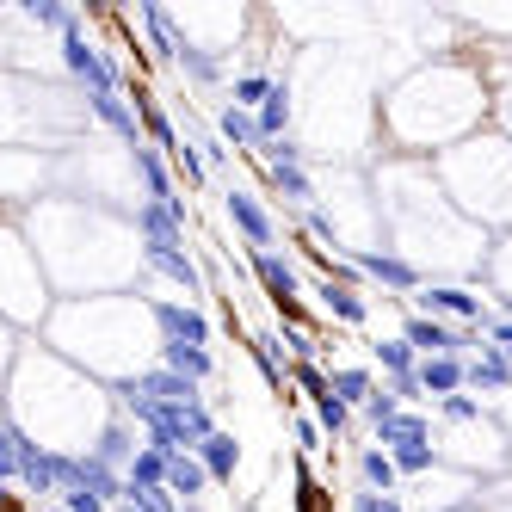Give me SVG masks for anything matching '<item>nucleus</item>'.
<instances>
[{
  "label": "nucleus",
  "mask_w": 512,
  "mask_h": 512,
  "mask_svg": "<svg viewBox=\"0 0 512 512\" xmlns=\"http://www.w3.org/2000/svg\"><path fill=\"white\" fill-rule=\"evenodd\" d=\"M247 352H253V364H260V377H266V389H272V395H290V364H284V334H253V340H247Z\"/></svg>",
  "instance_id": "nucleus-12"
},
{
  "label": "nucleus",
  "mask_w": 512,
  "mask_h": 512,
  "mask_svg": "<svg viewBox=\"0 0 512 512\" xmlns=\"http://www.w3.org/2000/svg\"><path fill=\"white\" fill-rule=\"evenodd\" d=\"M469 389V358H420L414 364V395L420 401H445Z\"/></svg>",
  "instance_id": "nucleus-8"
},
{
  "label": "nucleus",
  "mask_w": 512,
  "mask_h": 512,
  "mask_svg": "<svg viewBox=\"0 0 512 512\" xmlns=\"http://www.w3.org/2000/svg\"><path fill=\"white\" fill-rule=\"evenodd\" d=\"M377 438H383V451H395V445H426V438H432V420L414 414V408H395V414L377 426Z\"/></svg>",
  "instance_id": "nucleus-17"
},
{
  "label": "nucleus",
  "mask_w": 512,
  "mask_h": 512,
  "mask_svg": "<svg viewBox=\"0 0 512 512\" xmlns=\"http://www.w3.org/2000/svg\"><path fill=\"white\" fill-rule=\"evenodd\" d=\"M155 321H161L167 346H198V352H210V321H204V309H192V303H155Z\"/></svg>",
  "instance_id": "nucleus-9"
},
{
  "label": "nucleus",
  "mask_w": 512,
  "mask_h": 512,
  "mask_svg": "<svg viewBox=\"0 0 512 512\" xmlns=\"http://www.w3.org/2000/svg\"><path fill=\"white\" fill-rule=\"evenodd\" d=\"M192 457H198V469H204V482H216V488H223V482H235V463H241V445H235V438H229L223 426H216V432L204 438V445H198Z\"/></svg>",
  "instance_id": "nucleus-11"
},
{
  "label": "nucleus",
  "mask_w": 512,
  "mask_h": 512,
  "mask_svg": "<svg viewBox=\"0 0 512 512\" xmlns=\"http://www.w3.org/2000/svg\"><path fill=\"white\" fill-rule=\"evenodd\" d=\"M87 112H93L105 130H118V136L130 142V149L142 142V124H136V112L124 105V93H87Z\"/></svg>",
  "instance_id": "nucleus-14"
},
{
  "label": "nucleus",
  "mask_w": 512,
  "mask_h": 512,
  "mask_svg": "<svg viewBox=\"0 0 512 512\" xmlns=\"http://www.w3.org/2000/svg\"><path fill=\"white\" fill-rule=\"evenodd\" d=\"M315 297H321V309H327V315L346 321V327H364V321H371V303H364L352 284H321Z\"/></svg>",
  "instance_id": "nucleus-18"
},
{
  "label": "nucleus",
  "mask_w": 512,
  "mask_h": 512,
  "mask_svg": "<svg viewBox=\"0 0 512 512\" xmlns=\"http://www.w3.org/2000/svg\"><path fill=\"white\" fill-rule=\"evenodd\" d=\"M309 408H315V426H321V432H334V438L352 432V408H346V401H334V389H315Z\"/></svg>",
  "instance_id": "nucleus-24"
},
{
  "label": "nucleus",
  "mask_w": 512,
  "mask_h": 512,
  "mask_svg": "<svg viewBox=\"0 0 512 512\" xmlns=\"http://www.w3.org/2000/svg\"><path fill=\"white\" fill-rule=\"evenodd\" d=\"M25 438H31V432H19L13 420H0V488H7V482H19V457H25Z\"/></svg>",
  "instance_id": "nucleus-26"
},
{
  "label": "nucleus",
  "mask_w": 512,
  "mask_h": 512,
  "mask_svg": "<svg viewBox=\"0 0 512 512\" xmlns=\"http://www.w3.org/2000/svg\"><path fill=\"white\" fill-rule=\"evenodd\" d=\"M62 500H68V512H105V500H93V494H81V488H68Z\"/></svg>",
  "instance_id": "nucleus-35"
},
{
  "label": "nucleus",
  "mask_w": 512,
  "mask_h": 512,
  "mask_svg": "<svg viewBox=\"0 0 512 512\" xmlns=\"http://www.w3.org/2000/svg\"><path fill=\"white\" fill-rule=\"evenodd\" d=\"M414 315H432V321H482V297H469V290H457V284H420L414 290Z\"/></svg>",
  "instance_id": "nucleus-7"
},
{
  "label": "nucleus",
  "mask_w": 512,
  "mask_h": 512,
  "mask_svg": "<svg viewBox=\"0 0 512 512\" xmlns=\"http://www.w3.org/2000/svg\"><path fill=\"white\" fill-rule=\"evenodd\" d=\"M488 346L512 364V321H488Z\"/></svg>",
  "instance_id": "nucleus-33"
},
{
  "label": "nucleus",
  "mask_w": 512,
  "mask_h": 512,
  "mask_svg": "<svg viewBox=\"0 0 512 512\" xmlns=\"http://www.w3.org/2000/svg\"><path fill=\"white\" fill-rule=\"evenodd\" d=\"M62 62H68V75H75L87 93H118L124 87V75H118V62L105 56L87 31L75 25V31H62Z\"/></svg>",
  "instance_id": "nucleus-1"
},
{
  "label": "nucleus",
  "mask_w": 512,
  "mask_h": 512,
  "mask_svg": "<svg viewBox=\"0 0 512 512\" xmlns=\"http://www.w3.org/2000/svg\"><path fill=\"white\" fill-rule=\"evenodd\" d=\"M173 62H179V68H186V75H192V81H204V87H210L216 75H223V68H216V62H210L204 50H186V44H179V56H173Z\"/></svg>",
  "instance_id": "nucleus-30"
},
{
  "label": "nucleus",
  "mask_w": 512,
  "mask_h": 512,
  "mask_svg": "<svg viewBox=\"0 0 512 512\" xmlns=\"http://www.w3.org/2000/svg\"><path fill=\"white\" fill-rule=\"evenodd\" d=\"M247 266H253V278L266 284V297L278 303V315H290V309H297V297H303V278H297V266H290L278 247H272V253H247Z\"/></svg>",
  "instance_id": "nucleus-6"
},
{
  "label": "nucleus",
  "mask_w": 512,
  "mask_h": 512,
  "mask_svg": "<svg viewBox=\"0 0 512 512\" xmlns=\"http://www.w3.org/2000/svg\"><path fill=\"white\" fill-rule=\"evenodd\" d=\"M136 19H142V31H149V44H155L161 56H179V38H173V25H167V13H161V7H149V0H142Z\"/></svg>",
  "instance_id": "nucleus-27"
},
{
  "label": "nucleus",
  "mask_w": 512,
  "mask_h": 512,
  "mask_svg": "<svg viewBox=\"0 0 512 512\" xmlns=\"http://www.w3.org/2000/svg\"><path fill=\"white\" fill-rule=\"evenodd\" d=\"M352 512H408V506H401V494H358Z\"/></svg>",
  "instance_id": "nucleus-32"
},
{
  "label": "nucleus",
  "mask_w": 512,
  "mask_h": 512,
  "mask_svg": "<svg viewBox=\"0 0 512 512\" xmlns=\"http://www.w3.org/2000/svg\"><path fill=\"white\" fill-rule=\"evenodd\" d=\"M346 260H352V272H364V278H377L383 290H420V266L408 260V253H377V247H346Z\"/></svg>",
  "instance_id": "nucleus-4"
},
{
  "label": "nucleus",
  "mask_w": 512,
  "mask_h": 512,
  "mask_svg": "<svg viewBox=\"0 0 512 512\" xmlns=\"http://www.w3.org/2000/svg\"><path fill=\"white\" fill-rule=\"evenodd\" d=\"M253 130H260V142H284V130H290V93H284V81L266 93L260 112H253Z\"/></svg>",
  "instance_id": "nucleus-23"
},
{
  "label": "nucleus",
  "mask_w": 512,
  "mask_h": 512,
  "mask_svg": "<svg viewBox=\"0 0 512 512\" xmlns=\"http://www.w3.org/2000/svg\"><path fill=\"white\" fill-rule=\"evenodd\" d=\"M216 142H223V149H260V130H253V112H241V105H223V112H216Z\"/></svg>",
  "instance_id": "nucleus-20"
},
{
  "label": "nucleus",
  "mask_w": 512,
  "mask_h": 512,
  "mask_svg": "<svg viewBox=\"0 0 512 512\" xmlns=\"http://www.w3.org/2000/svg\"><path fill=\"white\" fill-rule=\"evenodd\" d=\"M266 173H272V186L284 192V204H303V210L315 204V179L303 173V161H272Z\"/></svg>",
  "instance_id": "nucleus-22"
},
{
  "label": "nucleus",
  "mask_w": 512,
  "mask_h": 512,
  "mask_svg": "<svg viewBox=\"0 0 512 512\" xmlns=\"http://www.w3.org/2000/svg\"><path fill=\"white\" fill-rule=\"evenodd\" d=\"M297 445H303V451H327V445H321V426H315V420H297Z\"/></svg>",
  "instance_id": "nucleus-34"
},
{
  "label": "nucleus",
  "mask_w": 512,
  "mask_h": 512,
  "mask_svg": "<svg viewBox=\"0 0 512 512\" xmlns=\"http://www.w3.org/2000/svg\"><path fill=\"white\" fill-rule=\"evenodd\" d=\"M179 512H204V506H179Z\"/></svg>",
  "instance_id": "nucleus-36"
},
{
  "label": "nucleus",
  "mask_w": 512,
  "mask_h": 512,
  "mask_svg": "<svg viewBox=\"0 0 512 512\" xmlns=\"http://www.w3.org/2000/svg\"><path fill=\"white\" fill-rule=\"evenodd\" d=\"M124 506L130 512H179V500L167 488H136V494H124Z\"/></svg>",
  "instance_id": "nucleus-29"
},
{
  "label": "nucleus",
  "mask_w": 512,
  "mask_h": 512,
  "mask_svg": "<svg viewBox=\"0 0 512 512\" xmlns=\"http://www.w3.org/2000/svg\"><path fill=\"white\" fill-rule=\"evenodd\" d=\"M401 340H408L414 358H463L469 352V340L457 334V327L432 321V315H408V321H401Z\"/></svg>",
  "instance_id": "nucleus-5"
},
{
  "label": "nucleus",
  "mask_w": 512,
  "mask_h": 512,
  "mask_svg": "<svg viewBox=\"0 0 512 512\" xmlns=\"http://www.w3.org/2000/svg\"><path fill=\"white\" fill-rule=\"evenodd\" d=\"M469 389H488V395H512V364L494 352V346H482V358L469 364Z\"/></svg>",
  "instance_id": "nucleus-21"
},
{
  "label": "nucleus",
  "mask_w": 512,
  "mask_h": 512,
  "mask_svg": "<svg viewBox=\"0 0 512 512\" xmlns=\"http://www.w3.org/2000/svg\"><path fill=\"white\" fill-rule=\"evenodd\" d=\"M327 389H334V401H346V408H364V401L377 395V377L364 371V364H334V371H327Z\"/></svg>",
  "instance_id": "nucleus-16"
},
{
  "label": "nucleus",
  "mask_w": 512,
  "mask_h": 512,
  "mask_svg": "<svg viewBox=\"0 0 512 512\" xmlns=\"http://www.w3.org/2000/svg\"><path fill=\"white\" fill-rule=\"evenodd\" d=\"M161 488H167L179 506H198V494H204L210 482H204L198 457H186V451H179V457H167V469H161Z\"/></svg>",
  "instance_id": "nucleus-13"
},
{
  "label": "nucleus",
  "mask_w": 512,
  "mask_h": 512,
  "mask_svg": "<svg viewBox=\"0 0 512 512\" xmlns=\"http://www.w3.org/2000/svg\"><path fill=\"white\" fill-rule=\"evenodd\" d=\"M173 173L186 179V186H204V161H198V149H192V142H186V149L173 155Z\"/></svg>",
  "instance_id": "nucleus-31"
},
{
  "label": "nucleus",
  "mask_w": 512,
  "mask_h": 512,
  "mask_svg": "<svg viewBox=\"0 0 512 512\" xmlns=\"http://www.w3.org/2000/svg\"><path fill=\"white\" fill-rule=\"evenodd\" d=\"M142 260H149V272L173 278L186 297H204V272H198V260H192L186 241H142Z\"/></svg>",
  "instance_id": "nucleus-3"
},
{
  "label": "nucleus",
  "mask_w": 512,
  "mask_h": 512,
  "mask_svg": "<svg viewBox=\"0 0 512 512\" xmlns=\"http://www.w3.org/2000/svg\"><path fill=\"white\" fill-rule=\"evenodd\" d=\"M130 161H136V179H142V192H149V204H186L179 186H173V173H167V161L149 149V142H136Z\"/></svg>",
  "instance_id": "nucleus-10"
},
{
  "label": "nucleus",
  "mask_w": 512,
  "mask_h": 512,
  "mask_svg": "<svg viewBox=\"0 0 512 512\" xmlns=\"http://www.w3.org/2000/svg\"><path fill=\"white\" fill-rule=\"evenodd\" d=\"M272 87L278 81H266V75H235V105H241V112H260Z\"/></svg>",
  "instance_id": "nucleus-28"
},
{
  "label": "nucleus",
  "mask_w": 512,
  "mask_h": 512,
  "mask_svg": "<svg viewBox=\"0 0 512 512\" xmlns=\"http://www.w3.org/2000/svg\"><path fill=\"white\" fill-rule=\"evenodd\" d=\"M130 389H142L149 401H204V395H198V383H192V377H179V371H167V364H155V371H142Z\"/></svg>",
  "instance_id": "nucleus-15"
},
{
  "label": "nucleus",
  "mask_w": 512,
  "mask_h": 512,
  "mask_svg": "<svg viewBox=\"0 0 512 512\" xmlns=\"http://www.w3.org/2000/svg\"><path fill=\"white\" fill-rule=\"evenodd\" d=\"M358 475H364V494H401V475H395V463H389L383 445H364L358 451Z\"/></svg>",
  "instance_id": "nucleus-19"
},
{
  "label": "nucleus",
  "mask_w": 512,
  "mask_h": 512,
  "mask_svg": "<svg viewBox=\"0 0 512 512\" xmlns=\"http://www.w3.org/2000/svg\"><path fill=\"white\" fill-rule=\"evenodd\" d=\"M19 19H25V25H38V31H75V25H81L68 7H56V0H25Z\"/></svg>",
  "instance_id": "nucleus-25"
},
{
  "label": "nucleus",
  "mask_w": 512,
  "mask_h": 512,
  "mask_svg": "<svg viewBox=\"0 0 512 512\" xmlns=\"http://www.w3.org/2000/svg\"><path fill=\"white\" fill-rule=\"evenodd\" d=\"M223 216L235 223V235L247 241V253H272V247H278V216L266 210V198H260V192L229 186V192H223Z\"/></svg>",
  "instance_id": "nucleus-2"
}]
</instances>
